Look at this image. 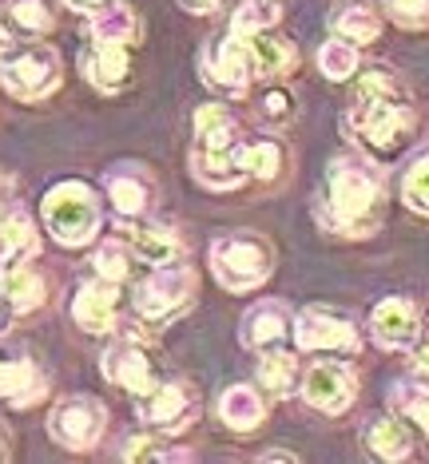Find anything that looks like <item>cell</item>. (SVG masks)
<instances>
[{
    "instance_id": "cell-26",
    "label": "cell",
    "mask_w": 429,
    "mask_h": 464,
    "mask_svg": "<svg viewBox=\"0 0 429 464\" xmlns=\"http://www.w3.org/2000/svg\"><path fill=\"white\" fill-rule=\"evenodd\" d=\"M250 52H255V64H258V80H278L290 76L298 64V52L287 36L275 33H250Z\"/></svg>"
},
{
    "instance_id": "cell-31",
    "label": "cell",
    "mask_w": 429,
    "mask_h": 464,
    "mask_svg": "<svg viewBox=\"0 0 429 464\" xmlns=\"http://www.w3.org/2000/svg\"><path fill=\"white\" fill-rule=\"evenodd\" d=\"M282 16V0H239L231 28L235 33H270Z\"/></svg>"
},
{
    "instance_id": "cell-12",
    "label": "cell",
    "mask_w": 429,
    "mask_h": 464,
    "mask_svg": "<svg viewBox=\"0 0 429 464\" xmlns=\"http://www.w3.org/2000/svg\"><path fill=\"white\" fill-rule=\"evenodd\" d=\"M298 393L310 409H318V413H327V417H338V413H346L354 405V397H358V373H354L346 362L322 357V362H314L310 369H302Z\"/></svg>"
},
{
    "instance_id": "cell-36",
    "label": "cell",
    "mask_w": 429,
    "mask_h": 464,
    "mask_svg": "<svg viewBox=\"0 0 429 464\" xmlns=\"http://www.w3.org/2000/svg\"><path fill=\"white\" fill-rule=\"evenodd\" d=\"M382 5L394 24L405 33H425L429 28V0H382Z\"/></svg>"
},
{
    "instance_id": "cell-27",
    "label": "cell",
    "mask_w": 429,
    "mask_h": 464,
    "mask_svg": "<svg viewBox=\"0 0 429 464\" xmlns=\"http://www.w3.org/2000/svg\"><path fill=\"white\" fill-rule=\"evenodd\" d=\"M263 413H267L263 397H258V389H250V385H231V389H223V397H219V420L235 432L258 429Z\"/></svg>"
},
{
    "instance_id": "cell-28",
    "label": "cell",
    "mask_w": 429,
    "mask_h": 464,
    "mask_svg": "<svg viewBox=\"0 0 429 464\" xmlns=\"http://www.w3.org/2000/svg\"><path fill=\"white\" fill-rule=\"evenodd\" d=\"M258 382H263V389L270 397H290L298 393L302 385V369H298V357L290 350H267L258 353Z\"/></svg>"
},
{
    "instance_id": "cell-44",
    "label": "cell",
    "mask_w": 429,
    "mask_h": 464,
    "mask_svg": "<svg viewBox=\"0 0 429 464\" xmlns=\"http://www.w3.org/2000/svg\"><path fill=\"white\" fill-rule=\"evenodd\" d=\"M5 270H8V262H5V255H0V278H5Z\"/></svg>"
},
{
    "instance_id": "cell-24",
    "label": "cell",
    "mask_w": 429,
    "mask_h": 464,
    "mask_svg": "<svg viewBox=\"0 0 429 464\" xmlns=\"http://www.w3.org/2000/svg\"><path fill=\"white\" fill-rule=\"evenodd\" d=\"M0 397L13 405H33L44 397V377L28 357H8L0 353Z\"/></svg>"
},
{
    "instance_id": "cell-43",
    "label": "cell",
    "mask_w": 429,
    "mask_h": 464,
    "mask_svg": "<svg viewBox=\"0 0 429 464\" xmlns=\"http://www.w3.org/2000/svg\"><path fill=\"white\" fill-rule=\"evenodd\" d=\"M263 460H295V452H263Z\"/></svg>"
},
{
    "instance_id": "cell-42",
    "label": "cell",
    "mask_w": 429,
    "mask_h": 464,
    "mask_svg": "<svg viewBox=\"0 0 429 464\" xmlns=\"http://www.w3.org/2000/svg\"><path fill=\"white\" fill-rule=\"evenodd\" d=\"M8 187H13V179H8V171H0V203H5V195H8Z\"/></svg>"
},
{
    "instance_id": "cell-8",
    "label": "cell",
    "mask_w": 429,
    "mask_h": 464,
    "mask_svg": "<svg viewBox=\"0 0 429 464\" xmlns=\"http://www.w3.org/2000/svg\"><path fill=\"white\" fill-rule=\"evenodd\" d=\"M203 80L211 83L215 92L243 96L250 83L258 80V64H255V52H250V36L235 33V28H231V33H223L215 44H207Z\"/></svg>"
},
{
    "instance_id": "cell-13",
    "label": "cell",
    "mask_w": 429,
    "mask_h": 464,
    "mask_svg": "<svg viewBox=\"0 0 429 464\" xmlns=\"http://www.w3.org/2000/svg\"><path fill=\"white\" fill-rule=\"evenodd\" d=\"M370 334L382 350H414V342L422 337V314H417L414 298H402V294H385V298L370 310Z\"/></svg>"
},
{
    "instance_id": "cell-40",
    "label": "cell",
    "mask_w": 429,
    "mask_h": 464,
    "mask_svg": "<svg viewBox=\"0 0 429 464\" xmlns=\"http://www.w3.org/2000/svg\"><path fill=\"white\" fill-rule=\"evenodd\" d=\"M414 362H417V369H422V373H429V334L414 342Z\"/></svg>"
},
{
    "instance_id": "cell-1",
    "label": "cell",
    "mask_w": 429,
    "mask_h": 464,
    "mask_svg": "<svg viewBox=\"0 0 429 464\" xmlns=\"http://www.w3.org/2000/svg\"><path fill=\"white\" fill-rule=\"evenodd\" d=\"M350 143L366 160L390 163L417 140V108L410 88L390 68H374L354 83L350 108L342 115Z\"/></svg>"
},
{
    "instance_id": "cell-3",
    "label": "cell",
    "mask_w": 429,
    "mask_h": 464,
    "mask_svg": "<svg viewBox=\"0 0 429 464\" xmlns=\"http://www.w3.org/2000/svg\"><path fill=\"white\" fill-rule=\"evenodd\" d=\"M243 143L247 131L227 108L207 103L195 111V135H191V175L207 191H235L247 183L243 167Z\"/></svg>"
},
{
    "instance_id": "cell-29",
    "label": "cell",
    "mask_w": 429,
    "mask_h": 464,
    "mask_svg": "<svg viewBox=\"0 0 429 464\" xmlns=\"http://www.w3.org/2000/svg\"><path fill=\"white\" fill-rule=\"evenodd\" d=\"M243 167H247V179L270 183V179H278V171L287 167V147H282V140H275V135H247Z\"/></svg>"
},
{
    "instance_id": "cell-33",
    "label": "cell",
    "mask_w": 429,
    "mask_h": 464,
    "mask_svg": "<svg viewBox=\"0 0 429 464\" xmlns=\"http://www.w3.org/2000/svg\"><path fill=\"white\" fill-rule=\"evenodd\" d=\"M132 250H128V242L123 238H108V242H100V250L92 255V266H96V278L103 282H120L132 274Z\"/></svg>"
},
{
    "instance_id": "cell-25",
    "label": "cell",
    "mask_w": 429,
    "mask_h": 464,
    "mask_svg": "<svg viewBox=\"0 0 429 464\" xmlns=\"http://www.w3.org/2000/svg\"><path fill=\"white\" fill-rule=\"evenodd\" d=\"M40 250V235L36 223L24 207H13L8 215H0V255H5L8 266L16 262H28Z\"/></svg>"
},
{
    "instance_id": "cell-20",
    "label": "cell",
    "mask_w": 429,
    "mask_h": 464,
    "mask_svg": "<svg viewBox=\"0 0 429 464\" xmlns=\"http://www.w3.org/2000/svg\"><path fill=\"white\" fill-rule=\"evenodd\" d=\"M330 33L354 48H366L382 36V16H378V8L366 5V0H346V5H338L330 13Z\"/></svg>"
},
{
    "instance_id": "cell-18",
    "label": "cell",
    "mask_w": 429,
    "mask_h": 464,
    "mask_svg": "<svg viewBox=\"0 0 429 464\" xmlns=\"http://www.w3.org/2000/svg\"><path fill=\"white\" fill-rule=\"evenodd\" d=\"M123 242L135 258H143L148 266H167V262H180L183 242L167 223H151V218H140V223H123Z\"/></svg>"
},
{
    "instance_id": "cell-10",
    "label": "cell",
    "mask_w": 429,
    "mask_h": 464,
    "mask_svg": "<svg viewBox=\"0 0 429 464\" xmlns=\"http://www.w3.org/2000/svg\"><path fill=\"white\" fill-rule=\"evenodd\" d=\"M135 413L160 437H175L199 417V393L187 382H155L148 393L135 397Z\"/></svg>"
},
{
    "instance_id": "cell-15",
    "label": "cell",
    "mask_w": 429,
    "mask_h": 464,
    "mask_svg": "<svg viewBox=\"0 0 429 464\" xmlns=\"http://www.w3.org/2000/svg\"><path fill=\"white\" fill-rule=\"evenodd\" d=\"M287 337H295V314H290V305L278 302V298L255 302L243 314V322H239V342L255 353L278 350Z\"/></svg>"
},
{
    "instance_id": "cell-21",
    "label": "cell",
    "mask_w": 429,
    "mask_h": 464,
    "mask_svg": "<svg viewBox=\"0 0 429 464\" xmlns=\"http://www.w3.org/2000/svg\"><path fill=\"white\" fill-rule=\"evenodd\" d=\"M88 40L92 44H123L132 48L135 40H140V20L128 5H120V0H112V5L96 8V13L88 16Z\"/></svg>"
},
{
    "instance_id": "cell-23",
    "label": "cell",
    "mask_w": 429,
    "mask_h": 464,
    "mask_svg": "<svg viewBox=\"0 0 429 464\" xmlns=\"http://www.w3.org/2000/svg\"><path fill=\"white\" fill-rule=\"evenodd\" d=\"M0 298H5V305L13 314H33L44 305L48 286L28 262H16V266H8L5 278H0Z\"/></svg>"
},
{
    "instance_id": "cell-30",
    "label": "cell",
    "mask_w": 429,
    "mask_h": 464,
    "mask_svg": "<svg viewBox=\"0 0 429 464\" xmlns=\"http://www.w3.org/2000/svg\"><path fill=\"white\" fill-rule=\"evenodd\" d=\"M390 409L405 420H417L429 432V385L425 382H394L390 385Z\"/></svg>"
},
{
    "instance_id": "cell-19",
    "label": "cell",
    "mask_w": 429,
    "mask_h": 464,
    "mask_svg": "<svg viewBox=\"0 0 429 464\" xmlns=\"http://www.w3.org/2000/svg\"><path fill=\"white\" fill-rule=\"evenodd\" d=\"M80 68H83V80H88L100 96H112V92H120L123 83H128V72H132L128 48L123 44H92V48H83Z\"/></svg>"
},
{
    "instance_id": "cell-6",
    "label": "cell",
    "mask_w": 429,
    "mask_h": 464,
    "mask_svg": "<svg viewBox=\"0 0 429 464\" xmlns=\"http://www.w3.org/2000/svg\"><path fill=\"white\" fill-rule=\"evenodd\" d=\"M195 270L187 262H167V266H151L148 278L135 282L132 305L148 325L175 322L187 305L195 302Z\"/></svg>"
},
{
    "instance_id": "cell-22",
    "label": "cell",
    "mask_w": 429,
    "mask_h": 464,
    "mask_svg": "<svg viewBox=\"0 0 429 464\" xmlns=\"http://www.w3.org/2000/svg\"><path fill=\"white\" fill-rule=\"evenodd\" d=\"M366 449L374 452V457H382V460H410V452H414V440H410V429H405V420L397 417V413H385V417H374V420H366Z\"/></svg>"
},
{
    "instance_id": "cell-9",
    "label": "cell",
    "mask_w": 429,
    "mask_h": 464,
    "mask_svg": "<svg viewBox=\"0 0 429 464\" xmlns=\"http://www.w3.org/2000/svg\"><path fill=\"white\" fill-rule=\"evenodd\" d=\"M358 325L346 310L334 305H307L295 314V345L310 353H354L358 350Z\"/></svg>"
},
{
    "instance_id": "cell-5",
    "label": "cell",
    "mask_w": 429,
    "mask_h": 464,
    "mask_svg": "<svg viewBox=\"0 0 429 464\" xmlns=\"http://www.w3.org/2000/svg\"><path fill=\"white\" fill-rule=\"evenodd\" d=\"M40 218H44L48 235L60 246L76 250L88 246L100 230V203L83 183H56L40 203Z\"/></svg>"
},
{
    "instance_id": "cell-34",
    "label": "cell",
    "mask_w": 429,
    "mask_h": 464,
    "mask_svg": "<svg viewBox=\"0 0 429 464\" xmlns=\"http://www.w3.org/2000/svg\"><path fill=\"white\" fill-rule=\"evenodd\" d=\"M318 68L327 80H350L358 72V48L346 44V40L330 36L327 44L318 48Z\"/></svg>"
},
{
    "instance_id": "cell-41",
    "label": "cell",
    "mask_w": 429,
    "mask_h": 464,
    "mask_svg": "<svg viewBox=\"0 0 429 464\" xmlns=\"http://www.w3.org/2000/svg\"><path fill=\"white\" fill-rule=\"evenodd\" d=\"M64 5L68 8H76V13H96V8H103V5H108V0H64Z\"/></svg>"
},
{
    "instance_id": "cell-16",
    "label": "cell",
    "mask_w": 429,
    "mask_h": 464,
    "mask_svg": "<svg viewBox=\"0 0 429 464\" xmlns=\"http://www.w3.org/2000/svg\"><path fill=\"white\" fill-rule=\"evenodd\" d=\"M100 369H103V377H108L112 385L128 389L132 397L148 393V389L155 385L151 357L143 353V345L132 342V337H120V342H112L108 350H103V357H100Z\"/></svg>"
},
{
    "instance_id": "cell-38",
    "label": "cell",
    "mask_w": 429,
    "mask_h": 464,
    "mask_svg": "<svg viewBox=\"0 0 429 464\" xmlns=\"http://www.w3.org/2000/svg\"><path fill=\"white\" fill-rule=\"evenodd\" d=\"M180 5L187 8V13H195V16H207V13H219L223 0H180Z\"/></svg>"
},
{
    "instance_id": "cell-4",
    "label": "cell",
    "mask_w": 429,
    "mask_h": 464,
    "mask_svg": "<svg viewBox=\"0 0 429 464\" xmlns=\"http://www.w3.org/2000/svg\"><path fill=\"white\" fill-rule=\"evenodd\" d=\"M207 262H211L215 282L231 294H247L263 286L275 274V250L255 230H223V235H215Z\"/></svg>"
},
{
    "instance_id": "cell-14",
    "label": "cell",
    "mask_w": 429,
    "mask_h": 464,
    "mask_svg": "<svg viewBox=\"0 0 429 464\" xmlns=\"http://www.w3.org/2000/svg\"><path fill=\"white\" fill-rule=\"evenodd\" d=\"M103 191H108L112 210L123 223H140L155 207V179L143 171L140 163H120L103 175Z\"/></svg>"
},
{
    "instance_id": "cell-32",
    "label": "cell",
    "mask_w": 429,
    "mask_h": 464,
    "mask_svg": "<svg viewBox=\"0 0 429 464\" xmlns=\"http://www.w3.org/2000/svg\"><path fill=\"white\" fill-rule=\"evenodd\" d=\"M8 24L24 36L52 33V0H8Z\"/></svg>"
},
{
    "instance_id": "cell-39",
    "label": "cell",
    "mask_w": 429,
    "mask_h": 464,
    "mask_svg": "<svg viewBox=\"0 0 429 464\" xmlns=\"http://www.w3.org/2000/svg\"><path fill=\"white\" fill-rule=\"evenodd\" d=\"M13 48H16V33L8 28V16H0V60H5Z\"/></svg>"
},
{
    "instance_id": "cell-37",
    "label": "cell",
    "mask_w": 429,
    "mask_h": 464,
    "mask_svg": "<svg viewBox=\"0 0 429 464\" xmlns=\"http://www.w3.org/2000/svg\"><path fill=\"white\" fill-rule=\"evenodd\" d=\"M263 108H267L270 120H275V115L278 120H290V115H295V103H290L287 92H270V96L263 100Z\"/></svg>"
},
{
    "instance_id": "cell-7",
    "label": "cell",
    "mask_w": 429,
    "mask_h": 464,
    "mask_svg": "<svg viewBox=\"0 0 429 464\" xmlns=\"http://www.w3.org/2000/svg\"><path fill=\"white\" fill-rule=\"evenodd\" d=\"M0 83L16 100H44L60 88V56L48 44H24L13 48L0 60Z\"/></svg>"
},
{
    "instance_id": "cell-11",
    "label": "cell",
    "mask_w": 429,
    "mask_h": 464,
    "mask_svg": "<svg viewBox=\"0 0 429 464\" xmlns=\"http://www.w3.org/2000/svg\"><path fill=\"white\" fill-rule=\"evenodd\" d=\"M108 429V409L100 405L92 393H72L64 401H56V409L48 413V432L56 445H64L72 452L92 449Z\"/></svg>"
},
{
    "instance_id": "cell-2",
    "label": "cell",
    "mask_w": 429,
    "mask_h": 464,
    "mask_svg": "<svg viewBox=\"0 0 429 464\" xmlns=\"http://www.w3.org/2000/svg\"><path fill=\"white\" fill-rule=\"evenodd\" d=\"M314 215L322 230L342 238H366L385 218V175L382 163L366 155H334L322 175Z\"/></svg>"
},
{
    "instance_id": "cell-17",
    "label": "cell",
    "mask_w": 429,
    "mask_h": 464,
    "mask_svg": "<svg viewBox=\"0 0 429 464\" xmlns=\"http://www.w3.org/2000/svg\"><path fill=\"white\" fill-rule=\"evenodd\" d=\"M120 314V286L116 282H83V286L72 294V318H76L80 330L88 334H108L116 325Z\"/></svg>"
},
{
    "instance_id": "cell-35",
    "label": "cell",
    "mask_w": 429,
    "mask_h": 464,
    "mask_svg": "<svg viewBox=\"0 0 429 464\" xmlns=\"http://www.w3.org/2000/svg\"><path fill=\"white\" fill-rule=\"evenodd\" d=\"M402 198L414 215L429 218V151L417 155V160L405 167V179H402Z\"/></svg>"
}]
</instances>
